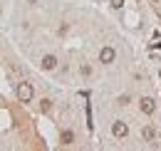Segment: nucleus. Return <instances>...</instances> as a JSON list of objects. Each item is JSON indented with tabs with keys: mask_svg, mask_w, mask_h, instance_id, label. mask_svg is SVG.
<instances>
[{
	"mask_svg": "<svg viewBox=\"0 0 161 151\" xmlns=\"http://www.w3.org/2000/svg\"><path fill=\"white\" fill-rule=\"evenodd\" d=\"M114 57H117L114 47H102V52H99V62H102V64H112Z\"/></svg>",
	"mask_w": 161,
	"mask_h": 151,
	"instance_id": "nucleus-2",
	"label": "nucleus"
},
{
	"mask_svg": "<svg viewBox=\"0 0 161 151\" xmlns=\"http://www.w3.org/2000/svg\"><path fill=\"white\" fill-rule=\"evenodd\" d=\"M32 97H35L32 84H30V82H20V84H18V99L27 104V102H32Z\"/></svg>",
	"mask_w": 161,
	"mask_h": 151,
	"instance_id": "nucleus-1",
	"label": "nucleus"
},
{
	"mask_svg": "<svg viewBox=\"0 0 161 151\" xmlns=\"http://www.w3.org/2000/svg\"><path fill=\"white\" fill-rule=\"evenodd\" d=\"M40 64H42V70H55V67H57V57L55 55H45Z\"/></svg>",
	"mask_w": 161,
	"mask_h": 151,
	"instance_id": "nucleus-5",
	"label": "nucleus"
},
{
	"mask_svg": "<svg viewBox=\"0 0 161 151\" xmlns=\"http://www.w3.org/2000/svg\"><path fill=\"white\" fill-rule=\"evenodd\" d=\"M60 139H62V144L67 146V144H72V139H75V134H72V131H62V136H60Z\"/></svg>",
	"mask_w": 161,
	"mask_h": 151,
	"instance_id": "nucleus-7",
	"label": "nucleus"
},
{
	"mask_svg": "<svg viewBox=\"0 0 161 151\" xmlns=\"http://www.w3.org/2000/svg\"><path fill=\"white\" fill-rule=\"evenodd\" d=\"M139 109H141L144 114H154V109H156V102H154L151 97H144V99L139 102Z\"/></svg>",
	"mask_w": 161,
	"mask_h": 151,
	"instance_id": "nucleus-4",
	"label": "nucleus"
},
{
	"mask_svg": "<svg viewBox=\"0 0 161 151\" xmlns=\"http://www.w3.org/2000/svg\"><path fill=\"white\" fill-rule=\"evenodd\" d=\"M154 3H159V0H154Z\"/></svg>",
	"mask_w": 161,
	"mask_h": 151,
	"instance_id": "nucleus-10",
	"label": "nucleus"
},
{
	"mask_svg": "<svg viewBox=\"0 0 161 151\" xmlns=\"http://www.w3.org/2000/svg\"><path fill=\"white\" fill-rule=\"evenodd\" d=\"M40 109H42V112H50V109H52V102H50V99H42Z\"/></svg>",
	"mask_w": 161,
	"mask_h": 151,
	"instance_id": "nucleus-8",
	"label": "nucleus"
},
{
	"mask_svg": "<svg viewBox=\"0 0 161 151\" xmlns=\"http://www.w3.org/2000/svg\"><path fill=\"white\" fill-rule=\"evenodd\" d=\"M141 136H144L146 141H151V139L156 136V131H154V126H144V131H141Z\"/></svg>",
	"mask_w": 161,
	"mask_h": 151,
	"instance_id": "nucleus-6",
	"label": "nucleus"
},
{
	"mask_svg": "<svg viewBox=\"0 0 161 151\" xmlns=\"http://www.w3.org/2000/svg\"><path fill=\"white\" fill-rule=\"evenodd\" d=\"M112 134H114L117 139H124V136L129 134V126H126L124 121H114V124H112Z\"/></svg>",
	"mask_w": 161,
	"mask_h": 151,
	"instance_id": "nucleus-3",
	"label": "nucleus"
},
{
	"mask_svg": "<svg viewBox=\"0 0 161 151\" xmlns=\"http://www.w3.org/2000/svg\"><path fill=\"white\" fill-rule=\"evenodd\" d=\"M112 5H114V8H121V5H124V0H112Z\"/></svg>",
	"mask_w": 161,
	"mask_h": 151,
	"instance_id": "nucleus-9",
	"label": "nucleus"
}]
</instances>
